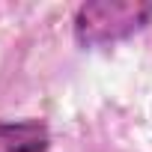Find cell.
Segmentation results:
<instances>
[{"label": "cell", "mask_w": 152, "mask_h": 152, "mask_svg": "<svg viewBox=\"0 0 152 152\" xmlns=\"http://www.w3.org/2000/svg\"><path fill=\"white\" fill-rule=\"evenodd\" d=\"M152 24V0H87L75 9L72 36L81 48H107Z\"/></svg>", "instance_id": "obj_1"}, {"label": "cell", "mask_w": 152, "mask_h": 152, "mask_svg": "<svg viewBox=\"0 0 152 152\" xmlns=\"http://www.w3.org/2000/svg\"><path fill=\"white\" fill-rule=\"evenodd\" d=\"M51 128L45 119H0V152H48Z\"/></svg>", "instance_id": "obj_2"}]
</instances>
